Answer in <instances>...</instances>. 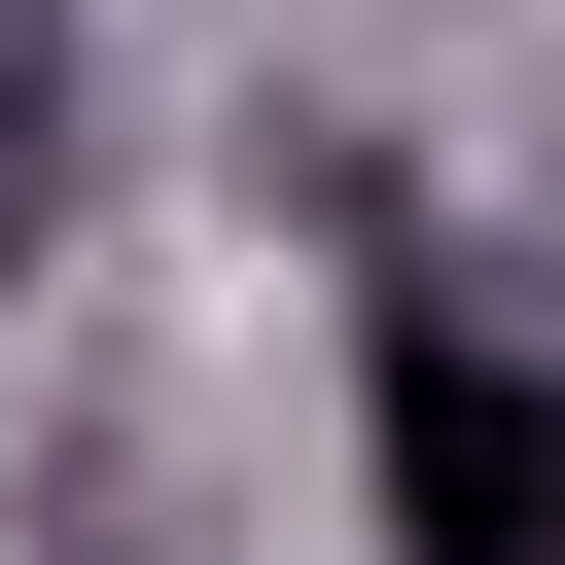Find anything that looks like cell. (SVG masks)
<instances>
[{
    "instance_id": "obj_1",
    "label": "cell",
    "mask_w": 565,
    "mask_h": 565,
    "mask_svg": "<svg viewBox=\"0 0 565 565\" xmlns=\"http://www.w3.org/2000/svg\"><path fill=\"white\" fill-rule=\"evenodd\" d=\"M353 494H388V565H565V353L424 282V318L353 353Z\"/></svg>"
}]
</instances>
